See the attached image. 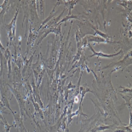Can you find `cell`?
<instances>
[{"instance_id":"10","label":"cell","mask_w":132,"mask_h":132,"mask_svg":"<svg viewBox=\"0 0 132 132\" xmlns=\"http://www.w3.org/2000/svg\"><path fill=\"white\" fill-rule=\"evenodd\" d=\"M0 100H1V95H0Z\"/></svg>"},{"instance_id":"3","label":"cell","mask_w":132,"mask_h":132,"mask_svg":"<svg viewBox=\"0 0 132 132\" xmlns=\"http://www.w3.org/2000/svg\"><path fill=\"white\" fill-rule=\"evenodd\" d=\"M78 1H63V5L66 6V9L68 8V15H72V10H73L74 5L77 4Z\"/></svg>"},{"instance_id":"5","label":"cell","mask_w":132,"mask_h":132,"mask_svg":"<svg viewBox=\"0 0 132 132\" xmlns=\"http://www.w3.org/2000/svg\"><path fill=\"white\" fill-rule=\"evenodd\" d=\"M130 53H129V54L127 55H126V56L125 57V58H123V60L122 61H119V63H123V64H126V65H129V64H130V62H126V60H127V59H128V57L129 56H130ZM119 65H121V64H119V62H115V63H112V65H109V66H106V67H104V68H109V67H113V66H119Z\"/></svg>"},{"instance_id":"1","label":"cell","mask_w":132,"mask_h":132,"mask_svg":"<svg viewBox=\"0 0 132 132\" xmlns=\"http://www.w3.org/2000/svg\"><path fill=\"white\" fill-rule=\"evenodd\" d=\"M88 46L89 48V50H91L92 52H93V54L91 55H89L87 59H89L91 57H94V56H97V57H103V58H113L114 56H117V55H120L121 53H123V50H119L118 53H114V54H111V55H108V54H105V53H102V52H95V50L93 49V47H92L90 44L88 43Z\"/></svg>"},{"instance_id":"6","label":"cell","mask_w":132,"mask_h":132,"mask_svg":"<svg viewBox=\"0 0 132 132\" xmlns=\"http://www.w3.org/2000/svg\"><path fill=\"white\" fill-rule=\"evenodd\" d=\"M113 127H114V125H98L95 127V130H96V132L104 131L106 130H108V129H113Z\"/></svg>"},{"instance_id":"2","label":"cell","mask_w":132,"mask_h":132,"mask_svg":"<svg viewBox=\"0 0 132 132\" xmlns=\"http://www.w3.org/2000/svg\"><path fill=\"white\" fill-rule=\"evenodd\" d=\"M87 42L89 44L90 43H95V44H100V43H103V44H119V42H114V41H111V40H106V39H104L102 38L99 37V36H91V37H87Z\"/></svg>"},{"instance_id":"4","label":"cell","mask_w":132,"mask_h":132,"mask_svg":"<svg viewBox=\"0 0 132 132\" xmlns=\"http://www.w3.org/2000/svg\"><path fill=\"white\" fill-rule=\"evenodd\" d=\"M38 12L41 17H44V1H38Z\"/></svg>"},{"instance_id":"8","label":"cell","mask_w":132,"mask_h":132,"mask_svg":"<svg viewBox=\"0 0 132 132\" xmlns=\"http://www.w3.org/2000/svg\"><path fill=\"white\" fill-rule=\"evenodd\" d=\"M13 126H14V123H13L12 125H10L9 123H8L7 121H4V132H10V128H11V127H13Z\"/></svg>"},{"instance_id":"9","label":"cell","mask_w":132,"mask_h":132,"mask_svg":"<svg viewBox=\"0 0 132 132\" xmlns=\"http://www.w3.org/2000/svg\"><path fill=\"white\" fill-rule=\"evenodd\" d=\"M119 88L123 89L122 91H119L120 94H122V93H123V94H125V93L131 94V89H130V88H125V87H123V86H120Z\"/></svg>"},{"instance_id":"7","label":"cell","mask_w":132,"mask_h":132,"mask_svg":"<svg viewBox=\"0 0 132 132\" xmlns=\"http://www.w3.org/2000/svg\"><path fill=\"white\" fill-rule=\"evenodd\" d=\"M61 25H58L56 27H54L53 33H55V34L56 35V36L60 35V36L62 37V35H61Z\"/></svg>"}]
</instances>
